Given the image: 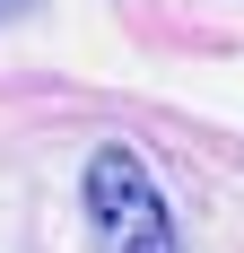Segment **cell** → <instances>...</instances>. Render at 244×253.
I'll return each instance as SVG.
<instances>
[{
  "label": "cell",
  "mask_w": 244,
  "mask_h": 253,
  "mask_svg": "<svg viewBox=\"0 0 244 253\" xmlns=\"http://www.w3.org/2000/svg\"><path fill=\"white\" fill-rule=\"evenodd\" d=\"M79 192H87V227H96V253H183L166 192H157V175H148L131 149H96Z\"/></svg>",
  "instance_id": "cell-1"
},
{
  "label": "cell",
  "mask_w": 244,
  "mask_h": 253,
  "mask_svg": "<svg viewBox=\"0 0 244 253\" xmlns=\"http://www.w3.org/2000/svg\"><path fill=\"white\" fill-rule=\"evenodd\" d=\"M18 9H35V0H0V18H18Z\"/></svg>",
  "instance_id": "cell-2"
}]
</instances>
